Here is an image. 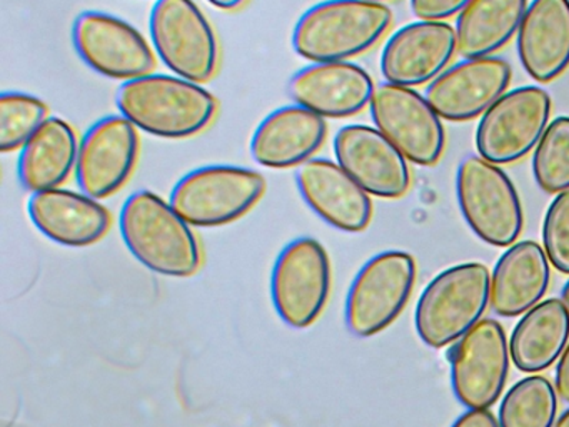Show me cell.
Wrapping results in <instances>:
<instances>
[{"mask_svg": "<svg viewBox=\"0 0 569 427\" xmlns=\"http://www.w3.org/2000/svg\"><path fill=\"white\" fill-rule=\"evenodd\" d=\"M119 227L132 256L152 272L191 277L201 269V246L191 224L158 193L138 190L129 196Z\"/></svg>", "mask_w": 569, "mask_h": 427, "instance_id": "2", "label": "cell"}, {"mask_svg": "<svg viewBox=\"0 0 569 427\" xmlns=\"http://www.w3.org/2000/svg\"><path fill=\"white\" fill-rule=\"evenodd\" d=\"M456 193L466 222L489 246H512L521 236V199L501 167L481 156L465 157L456 176Z\"/></svg>", "mask_w": 569, "mask_h": 427, "instance_id": "5", "label": "cell"}, {"mask_svg": "<svg viewBox=\"0 0 569 427\" xmlns=\"http://www.w3.org/2000/svg\"><path fill=\"white\" fill-rule=\"evenodd\" d=\"M555 427H569V409L561 414V417H559L558 423L555 424Z\"/></svg>", "mask_w": 569, "mask_h": 427, "instance_id": "35", "label": "cell"}, {"mask_svg": "<svg viewBox=\"0 0 569 427\" xmlns=\"http://www.w3.org/2000/svg\"><path fill=\"white\" fill-rule=\"evenodd\" d=\"M335 156L369 196L401 199L411 187L408 159L376 127H341L335 137Z\"/></svg>", "mask_w": 569, "mask_h": 427, "instance_id": "16", "label": "cell"}, {"mask_svg": "<svg viewBox=\"0 0 569 427\" xmlns=\"http://www.w3.org/2000/svg\"><path fill=\"white\" fill-rule=\"evenodd\" d=\"M296 183L305 202L335 229L362 232L371 224V197L338 162L309 159L296 170Z\"/></svg>", "mask_w": 569, "mask_h": 427, "instance_id": "19", "label": "cell"}, {"mask_svg": "<svg viewBox=\"0 0 569 427\" xmlns=\"http://www.w3.org/2000/svg\"><path fill=\"white\" fill-rule=\"evenodd\" d=\"M208 2L214 6L216 9L234 12V10L241 9L248 0H208Z\"/></svg>", "mask_w": 569, "mask_h": 427, "instance_id": "34", "label": "cell"}, {"mask_svg": "<svg viewBox=\"0 0 569 427\" xmlns=\"http://www.w3.org/2000/svg\"><path fill=\"white\" fill-rule=\"evenodd\" d=\"M149 32L156 53L174 76L198 83L216 76L218 36L194 0H156Z\"/></svg>", "mask_w": 569, "mask_h": 427, "instance_id": "7", "label": "cell"}, {"mask_svg": "<svg viewBox=\"0 0 569 427\" xmlns=\"http://www.w3.org/2000/svg\"><path fill=\"white\" fill-rule=\"evenodd\" d=\"M418 266L405 250H386L369 259L349 287L346 324L358 337L388 329L415 289Z\"/></svg>", "mask_w": 569, "mask_h": 427, "instance_id": "8", "label": "cell"}, {"mask_svg": "<svg viewBox=\"0 0 569 427\" xmlns=\"http://www.w3.org/2000/svg\"><path fill=\"white\" fill-rule=\"evenodd\" d=\"M532 176L546 193L569 189V117L559 116L548 123L532 153Z\"/></svg>", "mask_w": 569, "mask_h": 427, "instance_id": "28", "label": "cell"}, {"mask_svg": "<svg viewBox=\"0 0 569 427\" xmlns=\"http://www.w3.org/2000/svg\"><path fill=\"white\" fill-rule=\"evenodd\" d=\"M139 156L138 127L122 113L89 127L79 143L76 179L94 199L114 196L134 172Z\"/></svg>", "mask_w": 569, "mask_h": 427, "instance_id": "14", "label": "cell"}, {"mask_svg": "<svg viewBox=\"0 0 569 427\" xmlns=\"http://www.w3.org/2000/svg\"><path fill=\"white\" fill-rule=\"evenodd\" d=\"M451 427H501L489 409H469Z\"/></svg>", "mask_w": 569, "mask_h": 427, "instance_id": "32", "label": "cell"}, {"mask_svg": "<svg viewBox=\"0 0 569 427\" xmlns=\"http://www.w3.org/2000/svg\"><path fill=\"white\" fill-rule=\"evenodd\" d=\"M264 176L239 166H204L178 180L171 203L192 227H221L244 217L264 196Z\"/></svg>", "mask_w": 569, "mask_h": 427, "instance_id": "6", "label": "cell"}, {"mask_svg": "<svg viewBox=\"0 0 569 427\" xmlns=\"http://www.w3.org/2000/svg\"><path fill=\"white\" fill-rule=\"evenodd\" d=\"M72 42L79 57L108 79L128 82L156 69L154 52L144 36L111 13H79L72 26Z\"/></svg>", "mask_w": 569, "mask_h": 427, "instance_id": "12", "label": "cell"}, {"mask_svg": "<svg viewBox=\"0 0 569 427\" xmlns=\"http://www.w3.org/2000/svg\"><path fill=\"white\" fill-rule=\"evenodd\" d=\"M48 103L24 92L0 96V150H21L48 120Z\"/></svg>", "mask_w": 569, "mask_h": 427, "instance_id": "29", "label": "cell"}, {"mask_svg": "<svg viewBox=\"0 0 569 427\" xmlns=\"http://www.w3.org/2000/svg\"><path fill=\"white\" fill-rule=\"evenodd\" d=\"M542 246L555 269L569 274V189L558 193L546 210Z\"/></svg>", "mask_w": 569, "mask_h": 427, "instance_id": "30", "label": "cell"}, {"mask_svg": "<svg viewBox=\"0 0 569 427\" xmlns=\"http://www.w3.org/2000/svg\"><path fill=\"white\" fill-rule=\"evenodd\" d=\"M511 77V66L501 57L465 59L432 79L425 97L441 119L468 122L505 96Z\"/></svg>", "mask_w": 569, "mask_h": 427, "instance_id": "15", "label": "cell"}, {"mask_svg": "<svg viewBox=\"0 0 569 427\" xmlns=\"http://www.w3.org/2000/svg\"><path fill=\"white\" fill-rule=\"evenodd\" d=\"M469 0H411V10L419 20H445L461 12Z\"/></svg>", "mask_w": 569, "mask_h": 427, "instance_id": "31", "label": "cell"}, {"mask_svg": "<svg viewBox=\"0 0 569 427\" xmlns=\"http://www.w3.org/2000/svg\"><path fill=\"white\" fill-rule=\"evenodd\" d=\"M489 299L491 276L485 264L449 267L422 290L416 306V330L426 346H451L481 320Z\"/></svg>", "mask_w": 569, "mask_h": 427, "instance_id": "4", "label": "cell"}, {"mask_svg": "<svg viewBox=\"0 0 569 427\" xmlns=\"http://www.w3.org/2000/svg\"><path fill=\"white\" fill-rule=\"evenodd\" d=\"M568 339V307L561 299L542 300L529 309L512 330L509 352L522 373H542L561 357Z\"/></svg>", "mask_w": 569, "mask_h": 427, "instance_id": "25", "label": "cell"}, {"mask_svg": "<svg viewBox=\"0 0 569 427\" xmlns=\"http://www.w3.org/2000/svg\"><path fill=\"white\" fill-rule=\"evenodd\" d=\"M551 96L539 86L509 90L481 116L476 149L482 159L505 166L528 156L551 117Z\"/></svg>", "mask_w": 569, "mask_h": 427, "instance_id": "10", "label": "cell"}, {"mask_svg": "<svg viewBox=\"0 0 569 427\" xmlns=\"http://www.w3.org/2000/svg\"><path fill=\"white\" fill-rule=\"evenodd\" d=\"M558 396L545 376H529L516 383L499 407L501 427H552Z\"/></svg>", "mask_w": 569, "mask_h": 427, "instance_id": "27", "label": "cell"}, {"mask_svg": "<svg viewBox=\"0 0 569 427\" xmlns=\"http://www.w3.org/2000/svg\"><path fill=\"white\" fill-rule=\"evenodd\" d=\"M549 264L545 249L535 240L512 244L492 272V310L501 317H518L532 309L548 290Z\"/></svg>", "mask_w": 569, "mask_h": 427, "instance_id": "23", "label": "cell"}, {"mask_svg": "<svg viewBox=\"0 0 569 427\" xmlns=\"http://www.w3.org/2000/svg\"><path fill=\"white\" fill-rule=\"evenodd\" d=\"M328 137L325 117L306 107H279L261 120L252 133L251 153L269 169H291L312 159Z\"/></svg>", "mask_w": 569, "mask_h": 427, "instance_id": "20", "label": "cell"}, {"mask_svg": "<svg viewBox=\"0 0 569 427\" xmlns=\"http://www.w3.org/2000/svg\"><path fill=\"white\" fill-rule=\"evenodd\" d=\"M528 76L552 82L569 67V0H531L516 37Z\"/></svg>", "mask_w": 569, "mask_h": 427, "instance_id": "22", "label": "cell"}, {"mask_svg": "<svg viewBox=\"0 0 569 427\" xmlns=\"http://www.w3.org/2000/svg\"><path fill=\"white\" fill-rule=\"evenodd\" d=\"M509 346L495 319H482L452 347L451 383L468 409H488L501 397L509 374Z\"/></svg>", "mask_w": 569, "mask_h": 427, "instance_id": "13", "label": "cell"}, {"mask_svg": "<svg viewBox=\"0 0 569 427\" xmlns=\"http://www.w3.org/2000/svg\"><path fill=\"white\" fill-rule=\"evenodd\" d=\"M369 109L376 129L385 133L406 159L422 167L441 160L446 147L441 117L412 87L381 83L372 93Z\"/></svg>", "mask_w": 569, "mask_h": 427, "instance_id": "11", "label": "cell"}, {"mask_svg": "<svg viewBox=\"0 0 569 427\" xmlns=\"http://www.w3.org/2000/svg\"><path fill=\"white\" fill-rule=\"evenodd\" d=\"M371 2H379V3H382V2H385V0H371Z\"/></svg>", "mask_w": 569, "mask_h": 427, "instance_id": "37", "label": "cell"}, {"mask_svg": "<svg viewBox=\"0 0 569 427\" xmlns=\"http://www.w3.org/2000/svg\"><path fill=\"white\" fill-rule=\"evenodd\" d=\"M298 106L325 119H348L371 103L375 82L362 67L348 62H312L289 80Z\"/></svg>", "mask_w": 569, "mask_h": 427, "instance_id": "18", "label": "cell"}, {"mask_svg": "<svg viewBox=\"0 0 569 427\" xmlns=\"http://www.w3.org/2000/svg\"><path fill=\"white\" fill-rule=\"evenodd\" d=\"M455 52L456 29L445 20L408 23L382 49V77L395 86H422L446 70Z\"/></svg>", "mask_w": 569, "mask_h": 427, "instance_id": "17", "label": "cell"}, {"mask_svg": "<svg viewBox=\"0 0 569 427\" xmlns=\"http://www.w3.org/2000/svg\"><path fill=\"white\" fill-rule=\"evenodd\" d=\"M28 210L34 226L61 246H92L111 229L108 207L88 193L61 187L32 193Z\"/></svg>", "mask_w": 569, "mask_h": 427, "instance_id": "21", "label": "cell"}, {"mask_svg": "<svg viewBox=\"0 0 569 427\" xmlns=\"http://www.w3.org/2000/svg\"><path fill=\"white\" fill-rule=\"evenodd\" d=\"M391 22V9L385 3L325 0L299 17L292 47L309 62H346L378 43Z\"/></svg>", "mask_w": 569, "mask_h": 427, "instance_id": "3", "label": "cell"}, {"mask_svg": "<svg viewBox=\"0 0 569 427\" xmlns=\"http://www.w3.org/2000/svg\"><path fill=\"white\" fill-rule=\"evenodd\" d=\"M528 0H469L456 20V50L465 59L491 57L518 33Z\"/></svg>", "mask_w": 569, "mask_h": 427, "instance_id": "26", "label": "cell"}, {"mask_svg": "<svg viewBox=\"0 0 569 427\" xmlns=\"http://www.w3.org/2000/svg\"><path fill=\"white\" fill-rule=\"evenodd\" d=\"M78 133L68 120L49 117L19 156V180L32 193L58 189L76 170Z\"/></svg>", "mask_w": 569, "mask_h": 427, "instance_id": "24", "label": "cell"}, {"mask_svg": "<svg viewBox=\"0 0 569 427\" xmlns=\"http://www.w3.org/2000/svg\"><path fill=\"white\" fill-rule=\"evenodd\" d=\"M556 393L569 403V344L562 350L556 367Z\"/></svg>", "mask_w": 569, "mask_h": 427, "instance_id": "33", "label": "cell"}, {"mask_svg": "<svg viewBox=\"0 0 569 427\" xmlns=\"http://www.w3.org/2000/svg\"><path fill=\"white\" fill-rule=\"evenodd\" d=\"M328 250L312 237L291 240L276 259L271 296L276 312L288 326L306 329L325 310L331 292Z\"/></svg>", "mask_w": 569, "mask_h": 427, "instance_id": "9", "label": "cell"}, {"mask_svg": "<svg viewBox=\"0 0 569 427\" xmlns=\"http://www.w3.org/2000/svg\"><path fill=\"white\" fill-rule=\"evenodd\" d=\"M561 300L569 310V280L565 284V287H562Z\"/></svg>", "mask_w": 569, "mask_h": 427, "instance_id": "36", "label": "cell"}, {"mask_svg": "<svg viewBox=\"0 0 569 427\" xmlns=\"http://www.w3.org/2000/svg\"><path fill=\"white\" fill-rule=\"evenodd\" d=\"M119 112L142 132L162 139H188L208 129L218 100L201 83L166 73H148L122 83Z\"/></svg>", "mask_w": 569, "mask_h": 427, "instance_id": "1", "label": "cell"}]
</instances>
